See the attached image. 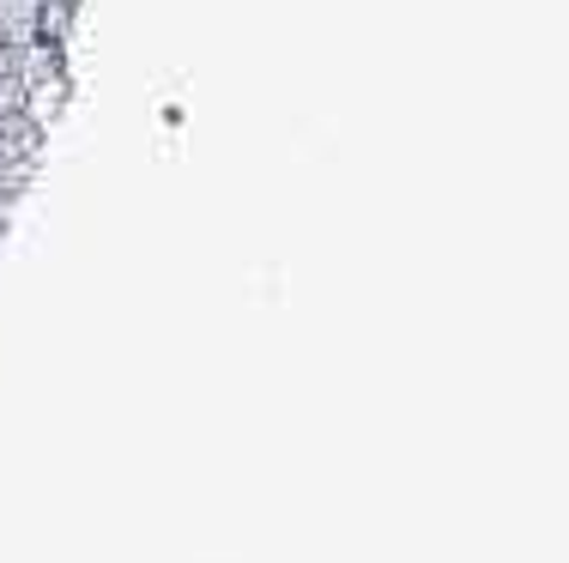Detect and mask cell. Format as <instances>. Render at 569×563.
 <instances>
[{
  "label": "cell",
  "instance_id": "obj_1",
  "mask_svg": "<svg viewBox=\"0 0 569 563\" xmlns=\"http://www.w3.org/2000/svg\"><path fill=\"white\" fill-rule=\"evenodd\" d=\"M7 103H12V91H7V86H0V115H7Z\"/></svg>",
  "mask_w": 569,
  "mask_h": 563
}]
</instances>
